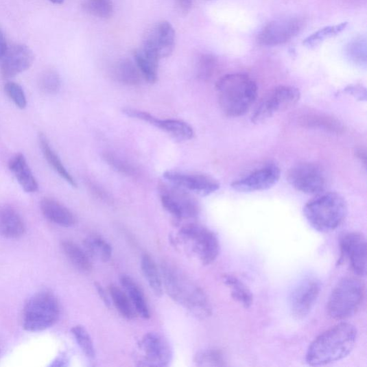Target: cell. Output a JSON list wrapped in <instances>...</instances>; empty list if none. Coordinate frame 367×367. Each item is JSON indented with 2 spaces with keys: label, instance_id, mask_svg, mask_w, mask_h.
Segmentation results:
<instances>
[{
  "label": "cell",
  "instance_id": "2e32d148",
  "mask_svg": "<svg viewBox=\"0 0 367 367\" xmlns=\"http://www.w3.org/2000/svg\"><path fill=\"white\" fill-rule=\"evenodd\" d=\"M164 178L171 185L200 196H210L220 189V183L209 175L167 171Z\"/></svg>",
  "mask_w": 367,
  "mask_h": 367
},
{
  "label": "cell",
  "instance_id": "ffe728a7",
  "mask_svg": "<svg viewBox=\"0 0 367 367\" xmlns=\"http://www.w3.org/2000/svg\"><path fill=\"white\" fill-rule=\"evenodd\" d=\"M40 209L46 219L59 226L71 228L75 224L76 218L73 213L54 199H43L40 202Z\"/></svg>",
  "mask_w": 367,
  "mask_h": 367
},
{
  "label": "cell",
  "instance_id": "d4e9b609",
  "mask_svg": "<svg viewBox=\"0 0 367 367\" xmlns=\"http://www.w3.org/2000/svg\"><path fill=\"white\" fill-rule=\"evenodd\" d=\"M39 143L47 162L49 163L51 167L59 174V176L72 187H76V182L71 176V174L68 171L67 168L64 167L60 158L51 147L49 140H47L45 134L42 133L39 135Z\"/></svg>",
  "mask_w": 367,
  "mask_h": 367
},
{
  "label": "cell",
  "instance_id": "836d02e7",
  "mask_svg": "<svg viewBox=\"0 0 367 367\" xmlns=\"http://www.w3.org/2000/svg\"><path fill=\"white\" fill-rule=\"evenodd\" d=\"M195 363L199 366H226L224 355L217 348H206L200 351L195 357Z\"/></svg>",
  "mask_w": 367,
  "mask_h": 367
},
{
  "label": "cell",
  "instance_id": "9c48e42d",
  "mask_svg": "<svg viewBox=\"0 0 367 367\" xmlns=\"http://www.w3.org/2000/svg\"><path fill=\"white\" fill-rule=\"evenodd\" d=\"M159 189L164 209L175 220L180 221L183 219H194L198 216V203L187 190L173 185H162Z\"/></svg>",
  "mask_w": 367,
  "mask_h": 367
},
{
  "label": "cell",
  "instance_id": "9a60e30c",
  "mask_svg": "<svg viewBox=\"0 0 367 367\" xmlns=\"http://www.w3.org/2000/svg\"><path fill=\"white\" fill-rule=\"evenodd\" d=\"M303 23L297 19H285L269 23L259 32L257 42L263 46L283 45L296 37Z\"/></svg>",
  "mask_w": 367,
  "mask_h": 367
},
{
  "label": "cell",
  "instance_id": "ac0fdd59",
  "mask_svg": "<svg viewBox=\"0 0 367 367\" xmlns=\"http://www.w3.org/2000/svg\"><path fill=\"white\" fill-rule=\"evenodd\" d=\"M35 56L29 47L16 44L10 47L2 59L1 73L5 78H10L28 70L33 65Z\"/></svg>",
  "mask_w": 367,
  "mask_h": 367
},
{
  "label": "cell",
  "instance_id": "60d3db41",
  "mask_svg": "<svg viewBox=\"0 0 367 367\" xmlns=\"http://www.w3.org/2000/svg\"><path fill=\"white\" fill-rule=\"evenodd\" d=\"M343 93L352 95V97L358 101H366V88L361 84L348 85L343 90Z\"/></svg>",
  "mask_w": 367,
  "mask_h": 367
},
{
  "label": "cell",
  "instance_id": "ab89813d",
  "mask_svg": "<svg viewBox=\"0 0 367 367\" xmlns=\"http://www.w3.org/2000/svg\"><path fill=\"white\" fill-rule=\"evenodd\" d=\"M5 91L16 106L21 109L26 107L27 99L21 86L14 82H8L5 85Z\"/></svg>",
  "mask_w": 367,
  "mask_h": 367
},
{
  "label": "cell",
  "instance_id": "484cf974",
  "mask_svg": "<svg viewBox=\"0 0 367 367\" xmlns=\"http://www.w3.org/2000/svg\"><path fill=\"white\" fill-rule=\"evenodd\" d=\"M141 267L151 289L156 296L163 294L164 285L161 272H159L156 263L149 254H143Z\"/></svg>",
  "mask_w": 367,
  "mask_h": 367
},
{
  "label": "cell",
  "instance_id": "f6af8a7d",
  "mask_svg": "<svg viewBox=\"0 0 367 367\" xmlns=\"http://www.w3.org/2000/svg\"><path fill=\"white\" fill-rule=\"evenodd\" d=\"M356 156L359 159L360 162L364 165V168L366 167V152L364 149H358L356 151Z\"/></svg>",
  "mask_w": 367,
  "mask_h": 367
},
{
  "label": "cell",
  "instance_id": "7402d4cb",
  "mask_svg": "<svg viewBox=\"0 0 367 367\" xmlns=\"http://www.w3.org/2000/svg\"><path fill=\"white\" fill-rule=\"evenodd\" d=\"M25 232V222L12 206H5L0 211V235L8 239H17Z\"/></svg>",
  "mask_w": 367,
  "mask_h": 367
},
{
  "label": "cell",
  "instance_id": "74e56055",
  "mask_svg": "<svg viewBox=\"0 0 367 367\" xmlns=\"http://www.w3.org/2000/svg\"><path fill=\"white\" fill-rule=\"evenodd\" d=\"M217 61L213 56L211 54L202 55L197 62L198 77L203 81L210 79L214 73Z\"/></svg>",
  "mask_w": 367,
  "mask_h": 367
},
{
  "label": "cell",
  "instance_id": "6da1fadb",
  "mask_svg": "<svg viewBox=\"0 0 367 367\" xmlns=\"http://www.w3.org/2000/svg\"><path fill=\"white\" fill-rule=\"evenodd\" d=\"M357 340L356 327L342 322L327 330L310 344L306 362L312 366H324L346 357Z\"/></svg>",
  "mask_w": 367,
  "mask_h": 367
},
{
  "label": "cell",
  "instance_id": "ba28073f",
  "mask_svg": "<svg viewBox=\"0 0 367 367\" xmlns=\"http://www.w3.org/2000/svg\"><path fill=\"white\" fill-rule=\"evenodd\" d=\"M300 98L299 90L293 86H282L270 91L251 117L254 124L265 122L276 114L296 105Z\"/></svg>",
  "mask_w": 367,
  "mask_h": 367
},
{
  "label": "cell",
  "instance_id": "3957f363",
  "mask_svg": "<svg viewBox=\"0 0 367 367\" xmlns=\"http://www.w3.org/2000/svg\"><path fill=\"white\" fill-rule=\"evenodd\" d=\"M215 88L220 107L228 117L245 115L257 99V84L247 74L230 73L222 76Z\"/></svg>",
  "mask_w": 367,
  "mask_h": 367
},
{
  "label": "cell",
  "instance_id": "ee69618b",
  "mask_svg": "<svg viewBox=\"0 0 367 367\" xmlns=\"http://www.w3.org/2000/svg\"><path fill=\"white\" fill-rule=\"evenodd\" d=\"M69 360L67 355H60L57 357L56 359L51 364V366H67L69 365Z\"/></svg>",
  "mask_w": 367,
  "mask_h": 367
},
{
  "label": "cell",
  "instance_id": "d6a6232c",
  "mask_svg": "<svg viewBox=\"0 0 367 367\" xmlns=\"http://www.w3.org/2000/svg\"><path fill=\"white\" fill-rule=\"evenodd\" d=\"M347 25L348 23L344 22L338 25L327 26L319 29L304 40V45L309 47V49H312V47H315L324 40L338 36L342 33Z\"/></svg>",
  "mask_w": 367,
  "mask_h": 367
},
{
  "label": "cell",
  "instance_id": "5b68a950",
  "mask_svg": "<svg viewBox=\"0 0 367 367\" xmlns=\"http://www.w3.org/2000/svg\"><path fill=\"white\" fill-rule=\"evenodd\" d=\"M364 298V285L361 281L353 277L344 278L329 296L328 313L335 320H345L357 313Z\"/></svg>",
  "mask_w": 367,
  "mask_h": 367
},
{
  "label": "cell",
  "instance_id": "7dc6e473",
  "mask_svg": "<svg viewBox=\"0 0 367 367\" xmlns=\"http://www.w3.org/2000/svg\"><path fill=\"white\" fill-rule=\"evenodd\" d=\"M51 3L56 5H60L64 2V0H50Z\"/></svg>",
  "mask_w": 367,
  "mask_h": 367
},
{
  "label": "cell",
  "instance_id": "7bdbcfd3",
  "mask_svg": "<svg viewBox=\"0 0 367 367\" xmlns=\"http://www.w3.org/2000/svg\"><path fill=\"white\" fill-rule=\"evenodd\" d=\"M95 289H97L98 292V294L100 298L102 299L106 306L110 307V301L109 297L106 294L105 290L102 288V286L99 283H97L95 284Z\"/></svg>",
  "mask_w": 367,
  "mask_h": 367
},
{
  "label": "cell",
  "instance_id": "cb8c5ba5",
  "mask_svg": "<svg viewBox=\"0 0 367 367\" xmlns=\"http://www.w3.org/2000/svg\"><path fill=\"white\" fill-rule=\"evenodd\" d=\"M61 246L64 254L77 270L85 274L90 272L92 262L86 250L70 241H63Z\"/></svg>",
  "mask_w": 367,
  "mask_h": 367
},
{
  "label": "cell",
  "instance_id": "d590c367",
  "mask_svg": "<svg viewBox=\"0 0 367 367\" xmlns=\"http://www.w3.org/2000/svg\"><path fill=\"white\" fill-rule=\"evenodd\" d=\"M71 333L83 353L89 359H94L95 351L90 334L81 325H77L71 329Z\"/></svg>",
  "mask_w": 367,
  "mask_h": 367
},
{
  "label": "cell",
  "instance_id": "8992f818",
  "mask_svg": "<svg viewBox=\"0 0 367 367\" xmlns=\"http://www.w3.org/2000/svg\"><path fill=\"white\" fill-rule=\"evenodd\" d=\"M60 307L56 296L49 292H41L27 301L23 313V328L30 332L42 331L58 321Z\"/></svg>",
  "mask_w": 367,
  "mask_h": 367
},
{
  "label": "cell",
  "instance_id": "603a6c76",
  "mask_svg": "<svg viewBox=\"0 0 367 367\" xmlns=\"http://www.w3.org/2000/svg\"><path fill=\"white\" fill-rule=\"evenodd\" d=\"M120 282L137 313L143 318H150V311L145 296L135 281L129 276L122 275Z\"/></svg>",
  "mask_w": 367,
  "mask_h": 367
},
{
  "label": "cell",
  "instance_id": "d6986e66",
  "mask_svg": "<svg viewBox=\"0 0 367 367\" xmlns=\"http://www.w3.org/2000/svg\"><path fill=\"white\" fill-rule=\"evenodd\" d=\"M141 120L158 128L178 141H188L195 135L193 127L182 121L159 119L145 111L141 115Z\"/></svg>",
  "mask_w": 367,
  "mask_h": 367
},
{
  "label": "cell",
  "instance_id": "4316f807",
  "mask_svg": "<svg viewBox=\"0 0 367 367\" xmlns=\"http://www.w3.org/2000/svg\"><path fill=\"white\" fill-rule=\"evenodd\" d=\"M134 58L142 77L150 84L156 83L159 60L143 51L141 47L135 51Z\"/></svg>",
  "mask_w": 367,
  "mask_h": 367
},
{
  "label": "cell",
  "instance_id": "7c38bea8",
  "mask_svg": "<svg viewBox=\"0 0 367 367\" xmlns=\"http://www.w3.org/2000/svg\"><path fill=\"white\" fill-rule=\"evenodd\" d=\"M175 30L167 21L152 27L143 40L141 49L158 60L169 57L175 46Z\"/></svg>",
  "mask_w": 367,
  "mask_h": 367
},
{
  "label": "cell",
  "instance_id": "e0dca14e",
  "mask_svg": "<svg viewBox=\"0 0 367 367\" xmlns=\"http://www.w3.org/2000/svg\"><path fill=\"white\" fill-rule=\"evenodd\" d=\"M281 177L280 168L274 164L267 165L233 182L232 188L240 193H252L273 187Z\"/></svg>",
  "mask_w": 367,
  "mask_h": 367
},
{
  "label": "cell",
  "instance_id": "8d00e7d4",
  "mask_svg": "<svg viewBox=\"0 0 367 367\" xmlns=\"http://www.w3.org/2000/svg\"><path fill=\"white\" fill-rule=\"evenodd\" d=\"M39 86L40 90L46 94H56L61 86L60 77L54 70H47L40 77Z\"/></svg>",
  "mask_w": 367,
  "mask_h": 367
},
{
  "label": "cell",
  "instance_id": "bcb514c9",
  "mask_svg": "<svg viewBox=\"0 0 367 367\" xmlns=\"http://www.w3.org/2000/svg\"><path fill=\"white\" fill-rule=\"evenodd\" d=\"M181 5L185 10H188L191 6V0H180Z\"/></svg>",
  "mask_w": 367,
  "mask_h": 367
},
{
  "label": "cell",
  "instance_id": "4fadbf2b",
  "mask_svg": "<svg viewBox=\"0 0 367 367\" xmlns=\"http://www.w3.org/2000/svg\"><path fill=\"white\" fill-rule=\"evenodd\" d=\"M141 352L138 362L143 366H167L172 359V352L167 341L161 335L149 333L139 344Z\"/></svg>",
  "mask_w": 367,
  "mask_h": 367
},
{
  "label": "cell",
  "instance_id": "1f68e13d",
  "mask_svg": "<svg viewBox=\"0 0 367 367\" xmlns=\"http://www.w3.org/2000/svg\"><path fill=\"white\" fill-rule=\"evenodd\" d=\"M347 58L359 67H366L367 63V43L365 37H357L351 40L346 47Z\"/></svg>",
  "mask_w": 367,
  "mask_h": 367
},
{
  "label": "cell",
  "instance_id": "f35d334b",
  "mask_svg": "<svg viewBox=\"0 0 367 367\" xmlns=\"http://www.w3.org/2000/svg\"><path fill=\"white\" fill-rule=\"evenodd\" d=\"M104 158L106 163L117 171L129 175V176L137 174L136 169L130 163L115 154L106 153Z\"/></svg>",
  "mask_w": 367,
  "mask_h": 367
},
{
  "label": "cell",
  "instance_id": "8fae6325",
  "mask_svg": "<svg viewBox=\"0 0 367 367\" xmlns=\"http://www.w3.org/2000/svg\"><path fill=\"white\" fill-rule=\"evenodd\" d=\"M287 179L296 190L308 195H320L327 187L324 171L313 163H300L288 172Z\"/></svg>",
  "mask_w": 367,
  "mask_h": 367
},
{
  "label": "cell",
  "instance_id": "f546056e",
  "mask_svg": "<svg viewBox=\"0 0 367 367\" xmlns=\"http://www.w3.org/2000/svg\"><path fill=\"white\" fill-rule=\"evenodd\" d=\"M108 292L117 311L126 318L132 320L137 316V311L129 296L115 284H111Z\"/></svg>",
  "mask_w": 367,
  "mask_h": 367
},
{
  "label": "cell",
  "instance_id": "52a82bcc",
  "mask_svg": "<svg viewBox=\"0 0 367 367\" xmlns=\"http://www.w3.org/2000/svg\"><path fill=\"white\" fill-rule=\"evenodd\" d=\"M179 237L202 264L211 265L217 259L220 252L219 239L210 229L189 223L181 228Z\"/></svg>",
  "mask_w": 367,
  "mask_h": 367
},
{
  "label": "cell",
  "instance_id": "30bf717a",
  "mask_svg": "<svg viewBox=\"0 0 367 367\" xmlns=\"http://www.w3.org/2000/svg\"><path fill=\"white\" fill-rule=\"evenodd\" d=\"M322 291V283L318 278L308 276L300 279L289 296V307L296 319L306 318L312 311Z\"/></svg>",
  "mask_w": 367,
  "mask_h": 367
},
{
  "label": "cell",
  "instance_id": "7a4b0ae2",
  "mask_svg": "<svg viewBox=\"0 0 367 367\" xmlns=\"http://www.w3.org/2000/svg\"><path fill=\"white\" fill-rule=\"evenodd\" d=\"M161 274L164 289L172 300L198 318L205 319L212 315L213 308L209 297L182 271L164 263Z\"/></svg>",
  "mask_w": 367,
  "mask_h": 367
},
{
  "label": "cell",
  "instance_id": "f1b7e54d",
  "mask_svg": "<svg viewBox=\"0 0 367 367\" xmlns=\"http://www.w3.org/2000/svg\"><path fill=\"white\" fill-rule=\"evenodd\" d=\"M225 284L231 290V296L234 300L241 304L244 308L249 309L253 304V295L241 280L233 275L223 276Z\"/></svg>",
  "mask_w": 367,
  "mask_h": 367
},
{
  "label": "cell",
  "instance_id": "e575fe53",
  "mask_svg": "<svg viewBox=\"0 0 367 367\" xmlns=\"http://www.w3.org/2000/svg\"><path fill=\"white\" fill-rule=\"evenodd\" d=\"M84 8L89 14L102 19H110L114 13L113 0H85Z\"/></svg>",
  "mask_w": 367,
  "mask_h": 367
},
{
  "label": "cell",
  "instance_id": "4dcf8cb0",
  "mask_svg": "<svg viewBox=\"0 0 367 367\" xmlns=\"http://www.w3.org/2000/svg\"><path fill=\"white\" fill-rule=\"evenodd\" d=\"M84 245L90 257L104 263L108 262L111 259L113 248L103 238L97 236H89L85 239Z\"/></svg>",
  "mask_w": 367,
  "mask_h": 367
},
{
  "label": "cell",
  "instance_id": "44dd1931",
  "mask_svg": "<svg viewBox=\"0 0 367 367\" xmlns=\"http://www.w3.org/2000/svg\"><path fill=\"white\" fill-rule=\"evenodd\" d=\"M9 169L26 193H36L38 184L23 154L14 156L9 163Z\"/></svg>",
  "mask_w": 367,
  "mask_h": 367
},
{
  "label": "cell",
  "instance_id": "b9f144b4",
  "mask_svg": "<svg viewBox=\"0 0 367 367\" xmlns=\"http://www.w3.org/2000/svg\"><path fill=\"white\" fill-rule=\"evenodd\" d=\"M8 50V43L3 30L0 27V60L5 56Z\"/></svg>",
  "mask_w": 367,
  "mask_h": 367
},
{
  "label": "cell",
  "instance_id": "277c9868",
  "mask_svg": "<svg viewBox=\"0 0 367 367\" xmlns=\"http://www.w3.org/2000/svg\"><path fill=\"white\" fill-rule=\"evenodd\" d=\"M348 213L345 199L338 193H322L305 206L304 215L316 231L329 233L338 228Z\"/></svg>",
  "mask_w": 367,
  "mask_h": 367
},
{
  "label": "cell",
  "instance_id": "83f0119b",
  "mask_svg": "<svg viewBox=\"0 0 367 367\" xmlns=\"http://www.w3.org/2000/svg\"><path fill=\"white\" fill-rule=\"evenodd\" d=\"M115 75L120 83L128 86L139 84L142 77L135 62L129 59H123L117 62Z\"/></svg>",
  "mask_w": 367,
  "mask_h": 367
},
{
  "label": "cell",
  "instance_id": "5bb4252c",
  "mask_svg": "<svg viewBox=\"0 0 367 367\" xmlns=\"http://www.w3.org/2000/svg\"><path fill=\"white\" fill-rule=\"evenodd\" d=\"M364 236L359 233L344 235L340 242V261L346 260L354 274L359 277L366 274L367 250Z\"/></svg>",
  "mask_w": 367,
  "mask_h": 367
}]
</instances>
